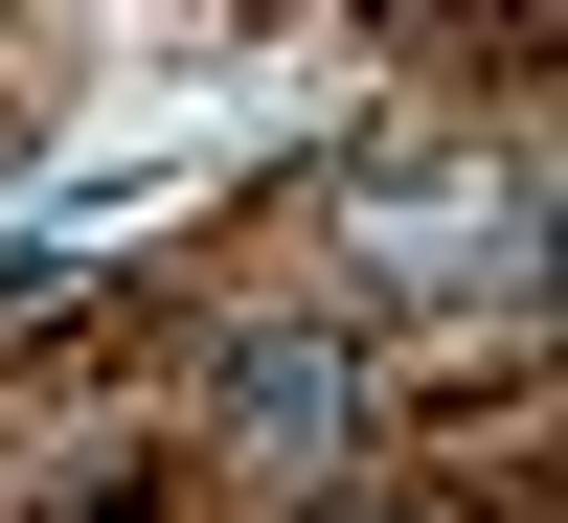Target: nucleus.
<instances>
[{"mask_svg":"<svg viewBox=\"0 0 568 523\" xmlns=\"http://www.w3.org/2000/svg\"><path fill=\"white\" fill-rule=\"evenodd\" d=\"M227 433H251L273 479H342V455H364V342H318V319H251V342H227Z\"/></svg>","mask_w":568,"mask_h":523,"instance_id":"f257e3e1","label":"nucleus"},{"mask_svg":"<svg viewBox=\"0 0 568 523\" xmlns=\"http://www.w3.org/2000/svg\"><path fill=\"white\" fill-rule=\"evenodd\" d=\"M296 523H409V501H296Z\"/></svg>","mask_w":568,"mask_h":523,"instance_id":"f03ea898","label":"nucleus"}]
</instances>
